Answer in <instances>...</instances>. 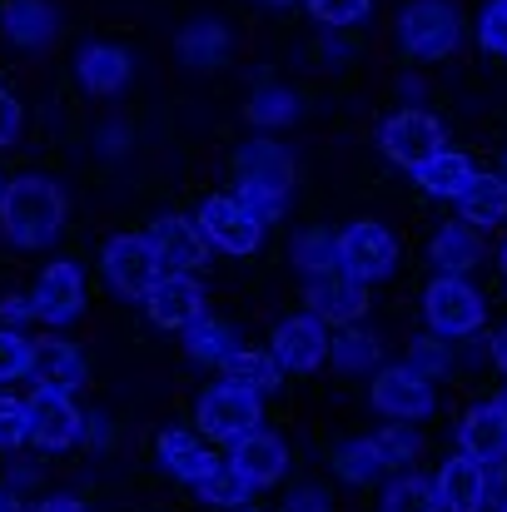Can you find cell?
I'll return each instance as SVG.
<instances>
[{"label": "cell", "mask_w": 507, "mask_h": 512, "mask_svg": "<svg viewBox=\"0 0 507 512\" xmlns=\"http://www.w3.org/2000/svg\"><path fill=\"white\" fill-rule=\"evenodd\" d=\"M493 363H498V373L507 378V329H498V339H493Z\"/></svg>", "instance_id": "cell-48"}, {"label": "cell", "mask_w": 507, "mask_h": 512, "mask_svg": "<svg viewBox=\"0 0 507 512\" xmlns=\"http://www.w3.org/2000/svg\"><path fill=\"white\" fill-rule=\"evenodd\" d=\"M234 329L224 324V319H209V314H199L189 329H184V353L194 358V363H204V368H224V358L234 353Z\"/></svg>", "instance_id": "cell-31"}, {"label": "cell", "mask_w": 507, "mask_h": 512, "mask_svg": "<svg viewBox=\"0 0 507 512\" xmlns=\"http://www.w3.org/2000/svg\"><path fill=\"white\" fill-rule=\"evenodd\" d=\"M458 448L483 458L488 468H507V408L498 398L473 403L458 423Z\"/></svg>", "instance_id": "cell-17"}, {"label": "cell", "mask_w": 507, "mask_h": 512, "mask_svg": "<svg viewBox=\"0 0 507 512\" xmlns=\"http://www.w3.org/2000/svg\"><path fill=\"white\" fill-rule=\"evenodd\" d=\"M130 75H135V60H130V50H120V45L95 40V45H85V50L75 55V80H80V90L95 95V100L120 95V90L130 85Z\"/></svg>", "instance_id": "cell-19"}, {"label": "cell", "mask_w": 507, "mask_h": 512, "mask_svg": "<svg viewBox=\"0 0 507 512\" xmlns=\"http://www.w3.org/2000/svg\"><path fill=\"white\" fill-rule=\"evenodd\" d=\"M0 324H40V314H35V294H5L0 299Z\"/></svg>", "instance_id": "cell-43"}, {"label": "cell", "mask_w": 507, "mask_h": 512, "mask_svg": "<svg viewBox=\"0 0 507 512\" xmlns=\"http://www.w3.org/2000/svg\"><path fill=\"white\" fill-rule=\"evenodd\" d=\"M145 239H150V249H155V259H160L165 274H199L209 264V239H204L199 219L160 214V219H150Z\"/></svg>", "instance_id": "cell-12"}, {"label": "cell", "mask_w": 507, "mask_h": 512, "mask_svg": "<svg viewBox=\"0 0 507 512\" xmlns=\"http://www.w3.org/2000/svg\"><path fill=\"white\" fill-rule=\"evenodd\" d=\"M503 5H507V0H503Z\"/></svg>", "instance_id": "cell-56"}, {"label": "cell", "mask_w": 507, "mask_h": 512, "mask_svg": "<svg viewBox=\"0 0 507 512\" xmlns=\"http://www.w3.org/2000/svg\"><path fill=\"white\" fill-rule=\"evenodd\" d=\"M473 160L468 155H458V150H438L433 160H423L418 170H413V184L428 194V199H453L458 204V194L473 184Z\"/></svg>", "instance_id": "cell-26"}, {"label": "cell", "mask_w": 507, "mask_h": 512, "mask_svg": "<svg viewBox=\"0 0 507 512\" xmlns=\"http://www.w3.org/2000/svg\"><path fill=\"white\" fill-rule=\"evenodd\" d=\"M35 378V339H25L15 324H0V383Z\"/></svg>", "instance_id": "cell-36"}, {"label": "cell", "mask_w": 507, "mask_h": 512, "mask_svg": "<svg viewBox=\"0 0 507 512\" xmlns=\"http://www.w3.org/2000/svg\"><path fill=\"white\" fill-rule=\"evenodd\" d=\"M30 443V403L0 388V453H20Z\"/></svg>", "instance_id": "cell-37"}, {"label": "cell", "mask_w": 507, "mask_h": 512, "mask_svg": "<svg viewBox=\"0 0 507 512\" xmlns=\"http://www.w3.org/2000/svg\"><path fill=\"white\" fill-rule=\"evenodd\" d=\"M0 194H5V179H0Z\"/></svg>", "instance_id": "cell-55"}, {"label": "cell", "mask_w": 507, "mask_h": 512, "mask_svg": "<svg viewBox=\"0 0 507 512\" xmlns=\"http://www.w3.org/2000/svg\"><path fill=\"white\" fill-rule=\"evenodd\" d=\"M334 473L343 483H353V488H373V483H383L393 468H388V458H383V448H378L373 438H348V443L334 448Z\"/></svg>", "instance_id": "cell-28"}, {"label": "cell", "mask_w": 507, "mask_h": 512, "mask_svg": "<svg viewBox=\"0 0 507 512\" xmlns=\"http://www.w3.org/2000/svg\"><path fill=\"white\" fill-rule=\"evenodd\" d=\"M30 294H35L40 324H50V329H65V324H75V319L85 314V274H80V264H70V259L45 264Z\"/></svg>", "instance_id": "cell-15"}, {"label": "cell", "mask_w": 507, "mask_h": 512, "mask_svg": "<svg viewBox=\"0 0 507 512\" xmlns=\"http://www.w3.org/2000/svg\"><path fill=\"white\" fill-rule=\"evenodd\" d=\"M378 512H443V503H438V488H433L428 478L403 473V478H393V483L383 488Z\"/></svg>", "instance_id": "cell-35"}, {"label": "cell", "mask_w": 507, "mask_h": 512, "mask_svg": "<svg viewBox=\"0 0 507 512\" xmlns=\"http://www.w3.org/2000/svg\"><path fill=\"white\" fill-rule=\"evenodd\" d=\"M368 403H373V413L388 418V423H423V418H433L438 393H433V378H423V373L408 368V363H393V368H378V373H373Z\"/></svg>", "instance_id": "cell-8"}, {"label": "cell", "mask_w": 507, "mask_h": 512, "mask_svg": "<svg viewBox=\"0 0 507 512\" xmlns=\"http://www.w3.org/2000/svg\"><path fill=\"white\" fill-rule=\"evenodd\" d=\"M30 443L40 453H65L75 443H85V413L75 403L70 388H55V383H35L30 388Z\"/></svg>", "instance_id": "cell-7"}, {"label": "cell", "mask_w": 507, "mask_h": 512, "mask_svg": "<svg viewBox=\"0 0 507 512\" xmlns=\"http://www.w3.org/2000/svg\"><path fill=\"white\" fill-rule=\"evenodd\" d=\"M498 512H507V493H503V503H498Z\"/></svg>", "instance_id": "cell-51"}, {"label": "cell", "mask_w": 507, "mask_h": 512, "mask_svg": "<svg viewBox=\"0 0 507 512\" xmlns=\"http://www.w3.org/2000/svg\"><path fill=\"white\" fill-rule=\"evenodd\" d=\"M443 145H448V130H443V120L428 115V110H398V115H388L383 130H378V150H383L393 165H403L408 174L418 170L423 160H433Z\"/></svg>", "instance_id": "cell-11"}, {"label": "cell", "mask_w": 507, "mask_h": 512, "mask_svg": "<svg viewBox=\"0 0 507 512\" xmlns=\"http://www.w3.org/2000/svg\"><path fill=\"white\" fill-rule=\"evenodd\" d=\"M85 443H95V448H105V443H110V418H100V413H95V418L85 423Z\"/></svg>", "instance_id": "cell-46"}, {"label": "cell", "mask_w": 507, "mask_h": 512, "mask_svg": "<svg viewBox=\"0 0 507 512\" xmlns=\"http://www.w3.org/2000/svg\"><path fill=\"white\" fill-rule=\"evenodd\" d=\"M234 189L264 214V219H279L289 209V194H294V155L284 145H274L269 135L264 140H249L234 150Z\"/></svg>", "instance_id": "cell-2"}, {"label": "cell", "mask_w": 507, "mask_h": 512, "mask_svg": "<svg viewBox=\"0 0 507 512\" xmlns=\"http://www.w3.org/2000/svg\"><path fill=\"white\" fill-rule=\"evenodd\" d=\"M433 488H438L443 512H488V503H493V468L458 448L453 458H443Z\"/></svg>", "instance_id": "cell-14"}, {"label": "cell", "mask_w": 507, "mask_h": 512, "mask_svg": "<svg viewBox=\"0 0 507 512\" xmlns=\"http://www.w3.org/2000/svg\"><path fill=\"white\" fill-rule=\"evenodd\" d=\"M194 493L209 503V508H224V512H239V508H249L254 503V493H259V483L234 463V458H219L199 483H194Z\"/></svg>", "instance_id": "cell-25"}, {"label": "cell", "mask_w": 507, "mask_h": 512, "mask_svg": "<svg viewBox=\"0 0 507 512\" xmlns=\"http://www.w3.org/2000/svg\"><path fill=\"white\" fill-rule=\"evenodd\" d=\"M294 269H299L304 279L338 274V269H343V264H338V234H329V229H304V234L294 239Z\"/></svg>", "instance_id": "cell-33"}, {"label": "cell", "mask_w": 507, "mask_h": 512, "mask_svg": "<svg viewBox=\"0 0 507 512\" xmlns=\"http://www.w3.org/2000/svg\"><path fill=\"white\" fill-rule=\"evenodd\" d=\"M478 45H483L488 55L507 60V5L503 0L483 5V15H478Z\"/></svg>", "instance_id": "cell-41"}, {"label": "cell", "mask_w": 507, "mask_h": 512, "mask_svg": "<svg viewBox=\"0 0 507 512\" xmlns=\"http://www.w3.org/2000/svg\"><path fill=\"white\" fill-rule=\"evenodd\" d=\"M304 5H309V15H314L319 25H334V30L363 25L368 10H373V0H304Z\"/></svg>", "instance_id": "cell-40"}, {"label": "cell", "mask_w": 507, "mask_h": 512, "mask_svg": "<svg viewBox=\"0 0 507 512\" xmlns=\"http://www.w3.org/2000/svg\"><path fill=\"white\" fill-rule=\"evenodd\" d=\"M224 378H234V383H244L249 393H279V383H284V363L274 358V348L264 353V348H234L229 358H224Z\"/></svg>", "instance_id": "cell-30"}, {"label": "cell", "mask_w": 507, "mask_h": 512, "mask_svg": "<svg viewBox=\"0 0 507 512\" xmlns=\"http://www.w3.org/2000/svg\"><path fill=\"white\" fill-rule=\"evenodd\" d=\"M145 314L155 329L184 334L199 314H204V289L194 274H160V284L145 294Z\"/></svg>", "instance_id": "cell-16"}, {"label": "cell", "mask_w": 507, "mask_h": 512, "mask_svg": "<svg viewBox=\"0 0 507 512\" xmlns=\"http://www.w3.org/2000/svg\"><path fill=\"white\" fill-rule=\"evenodd\" d=\"M378 358H383V339L368 334V329H353V324L338 334L334 353H329V363H334L338 373H373Z\"/></svg>", "instance_id": "cell-34"}, {"label": "cell", "mask_w": 507, "mask_h": 512, "mask_svg": "<svg viewBox=\"0 0 507 512\" xmlns=\"http://www.w3.org/2000/svg\"><path fill=\"white\" fill-rule=\"evenodd\" d=\"M458 209H463V219L468 224H478V229H493V224H503L507 219V174H473V184L458 194Z\"/></svg>", "instance_id": "cell-29"}, {"label": "cell", "mask_w": 507, "mask_h": 512, "mask_svg": "<svg viewBox=\"0 0 507 512\" xmlns=\"http://www.w3.org/2000/svg\"><path fill=\"white\" fill-rule=\"evenodd\" d=\"M65 189L45 174H20V179H5V194H0V234L15 244V249H50L60 234H65Z\"/></svg>", "instance_id": "cell-1"}, {"label": "cell", "mask_w": 507, "mask_h": 512, "mask_svg": "<svg viewBox=\"0 0 507 512\" xmlns=\"http://www.w3.org/2000/svg\"><path fill=\"white\" fill-rule=\"evenodd\" d=\"M498 403H503V408H507V393H498Z\"/></svg>", "instance_id": "cell-52"}, {"label": "cell", "mask_w": 507, "mask_h": 512, "mask_svg": "<svg viewBox=\"0 0 507 512\" xmlns=\"http://www.w3.org/2000/svg\"><path fill=\"white\" fill-rule=\"evenodd\" d=\"M259 5H299V0H259Z\"/></svg>", "instance_id": "cell-50"}, {"label": "cell", "mask_w": 507, "mask_h": 512, "mask_svg": "<svg viewBox=\"0 0 507 512\" xmlns=\"http://www.w3.org/2000/svg\"><path fill=\"white\" fill-rule=\"evenodd\" d=\"M35 383H55V388L80 393L90 383V358L80 353V343L60 339V334L35 339Z\"/></svg>", "instance_id": "cell-24"}, {"label": "cell", "mask_w": 507, "mask_h": 512, "mask_svg": "<svg viewBox=\"0 0 507 512\" xmlns=\"http://www.w3.org/2000/svg\"><path fill=\"white\" fill-rule=\"evenodd\" d=\"M373 443L383 448L388 468H403V463H413V458H418V448H423V438H418V428H413V423H388L383 433H373Z\"/></svg>", "instance_id": "cell-38"}, {"label": "cell", "mask_w": 507, "mask_h": 512, "mask_svg": "<svg viewBox=\"0 0 507 512\" xmlns=\"http://www.w3.org/2000/svg\"><path fill=\"white\" fill-rule=\"evenodd\" d=\"M244 115H249V125H259V130H289V125L299 120V95L284 90V85H259V90L249 95Z\"/></svg>", "instance_id": "cell-32"}, {"label": "cell", "mask_w": 507, "mask_h": 512, "mask_svg": "<svg viewBox=\"0 0 507 512\" xmlns=\"http://www.w3.org/2000/svg\"><path fill=\"white\" fill-rule=\"evenodd\" d=\"M284 512H334V498H329V488L309 483V488H294V493H289Z\"/></svg>", "instance_id": "cell-44"}, {"label": "cell", "mask_w": 507, "mask_h": 512, "mask_svg": "<svg viewBox=\"0 0 507 512\" xmlns=\"http://www.w3.org/2000/svg\"><path fill=\"white\" fill-rule=\"evenodd\" d=\"M259 423H264V398L249 393V388L234 383V378L209 383V388L199 393V403H194V428H199L209 443H219V448L239 443V438L254 433Z\"/></svg>", "instance_id": "cell-3"}, {"label": "cell", "mask_w": 507, "mask_h": 512, "mask_svg": "<svg viewBox=\"0 0 507 512\" xmlns=\"http://www.w3.org/2000/svg\"><path fill=\"white\" fill-rule=\"evenodd\" d=\"M498 269H503V279H507V244L498 249Z\"/></svg>", "instance_id": "cell-49"}, {"label": "cell", "mask_w": 507, "mask_h": 512, "mask_svg": "<svg viewBox=\"0 0 507 512\" xmlns=\"http://www.w3.org/2000/svg\"><path fill=\"white\" fill-rule=\"evenodd\" d=\"M0 512H25L20 493H15V483H0Z\"/></svg>", "instance_id": "cell-47"}, {"label": "cell", "mask_w": 507, "mask_h": 512, "mask_svg": "<svg viewBox=\"0 0 507 512\" xmlns=\"http://www.w3.org/2000/svg\"><path fill=\"white\" fill-rule=\"evenodd\" d=\"M194 219H199L209 249H219V254H229V259H249V254L264 249V224H269V219H264L239 189H234V194H209Z\"/></svg>", "instance_id": "cell-4"}, {"label": "cell", "mask_w": 507, "mask_h": 512, "mask_svg": "<svg viewBox=\"0 0 507 512\" xmlns=\"http://www.w3.org/2000/svg\"><path fill=\"white\" fill-rule=\"evenodd\" d=\"M100 274H105V284L120 294V299H135V304H145V294L160 284V259H155V249H150V239L145 234H115V239H105V249H100Z\"/></svg>", "instance_id": "cell-9"}, {"label": "cell", "mask_w": 507, "mask_h": 512, "mask_svg": "<svg viewBox=\"0 0 507 512\" xmlns=\"http://www.w3.org/2000/svg\"><path fill=\"white\" fill-rule=\"evenodd\" d=\"M239 512H259V508H239Z\"/></svg>", "instance_id": "cell-54"}, {"label": "cell", "mask_w": 507, "mask_h": 512, "mask_svg": "<svg viewBox=\"0 0 507 512\" xmlns=\"http://www.w3.org/2000/svg\"><path fill=\"white\" fill-rule=\"evenodd\" d=\"M483 259H488L483 229L468 224V219H448V224H438V234L428 239V264H433L438 274H473Z\"/></svg>", "instance_id": "cell-20"}, {"label": "cell", "mask_w": 507, "mask_h": 512, "mask_svg": "<svg viewBox=\"0 0 507 512\" xmlns=\"http://www.w3.org/2000/svg\"><path fill=\"white\" fill-rule=\"evenodd\" d=\"M174 50H179V60L194 65V70H219V65L229 60L234 40H229V30H224L219 20H194V25L179 30Z\"/></svg>", "instance_id": "cell-27"}, {"label": "cell", "mask_w": 507, "mask_h": 512, "mask_svg": "<svg viewBox=\"0 0 507 512\" xmlns=\"http://www.w3.org/2000/svg\"><path fill=\"white\" fill-rule=\"evenodd\" d=\"M338 264L343 274L363 279V284H378V279H393L398 269V239L373 224V219H353L338 229Z\"/></svg>", "instance_id": "cell-10"}, {"label": "cell", "mask_w": 507, "mask_h": 512, "mask_svg": "<svg viewBox=\"0 0 507 512\" xmlns=\"http://www.w3.org/2000/svg\"><path fill=\"white\" fill-rule=\"evenodd\" d=\"M274 358L284 363V373H319L334 353V334L329 324L309 309V314H294L284 324H274Z\"/></svg>", "instance_id": "cell-13"}, {"label": "cell", "mask_w": 507, "mask_h": 512, "mask_svg": "<svg viewBox=\"0 0 507 512\" xmlns=\"http://www.w3.org/2000/svg\"><path fill=\"white\" fill-rule=\"evenodd\" d=\"M35 512H90V508H85L75 493H50V498L35 503Z\"/></svg>", "instance_id": "cell-45"}, {"label": "cell", "mask_w": 507, "mask_h": 512, "mask_svg": "<svg viewBox=\"0 0 507 512\" xmlns=\"http://www.w3.org/2000/svg\"><path fill=\"white\" fill-rule=\"evenodd\" d=\"M403 363H408V368H418L423 378H433V383H438V378L448 373V363H453V358H448V343H443V334H423V339H413V348H408V358H403Z\"/></svg>", "instance_id": "cell-39"}, {"label": "cell", "mask_w": 507, "mask_h": 512, "mask_svg": "<svg viewBox=\"0 0 507 512\" xmlns=\"http://www.w3.org/2000/svg\"><path fill=\"white\" fill-rule=\"evenodd\" d=\"M309 309L334 324V329H348L368 314V284L353 279V274H324V279H309Z\"/></svg>", "instance_id": "cell-18"}, {"label": "cell", "mask_w": 507, "mask_h": 512, "mask_svg": "<svg viewBox=\"0 0 507 512\" xmlns=\"http://www.w3.org/2000/svg\"><path fill=\"white\" fill-rule=\"evenodd\" d=\"M503 174H507V150H503Z\"/></svg>", "instance_id": "cell-53"}, {"label": "cell", "mask_w": 507, "mask_h": 512, "mask_svg": "<svg viewBox=\"0 0 507 512\" xmlns=\"http://www.w3.org/2000/svg\"><path fill=\"white\" fill-rule=\"evenodd\" d=\"M155 453H160L169 478H179V483H189V488L219 463V453L209 448V438H204L199 428H165V433L155 438Z\"/></svg>", "instance_id": "cell-21"}, {"label": "cell", "mask_w": 507, "mask_h": 512, "mask_svg": "<svg viewBox=\"0 0 507 512\" xmlns=\"http://www.w3.org/2000/svg\"><path fill=\"white\" fill-rule=\"evenodd\" d=\"M20 125H25V110H20L15 90L0 85V150H10V145L20 140Z\"/></svg>", "instance_id": "cell-42"}, {"label": "cell", "mask_w": 507, "mask_h": 512, "mask_svg": "<svg viewBox=\"0 0 507 512\" xmlns=\"http://www.w3.org/2000/svg\"><path fill=\"white\" fill-rule=\"evenodd\" d=\"M463 40V20L448 0H413L403 15H398V50L408 60H448Z\"/></svg>", "instance_id": "cell-6"}, {"label": "cell", "mask_w": 507, "mask_h": 512, "mask_svg": "<svg viewBox=\"0 0 507 512\" xmlns=\"http://www.w3.org/2000/svg\"><path fill=\"white\" fill-rule=\"evenodd\" d=\"M0 30L20 50H45L60 35V10L50 0H5L0 5Z\"/></svg>", "instance_id": "cell-22"}, {"label": "cell", "mask_w": 507, "mask_h": 512, "mask_svg": "<svg viewBox=\"0 0 507 512\" xmlns=\"http://www.w3.org/2000/svg\"><path fill=\"white\" fill-rule=\"evenodd\" d=\"M423 319L443 339H473L488 324V299L468 284V274H438L423 289Z\"/></svg>", "instance_id": "cell-5"}, {"label": "cell", "mask_w": 507, "mask_h": 512, "mask_svg": "<svg viewBox=\"0 0 507 512\" xmlns=\"http://www.w3.org/2000/svg\"><path fill=\"white\" fill-rule=\"evenodd\" d=\"M229 458H234L259 488H274V483H284V473H289V443H284L279 433H264V428H254V433H244L239 443H229Z\"/></svg>", "instance_id": "cell-23"}]
</instances>
